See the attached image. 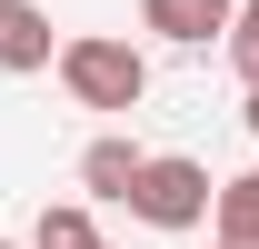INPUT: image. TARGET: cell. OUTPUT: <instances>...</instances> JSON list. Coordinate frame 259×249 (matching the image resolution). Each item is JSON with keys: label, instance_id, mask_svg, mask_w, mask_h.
Masks as SVG:
<instances>
[{"label": "cell", "instance_id": "obj_8", "mask_svg": "<svg viewBox=\"0 0 259 249\" xmlns=\"http://www.w3.org/2000/svg\"><path fill=\"white\" fill-rule=\"evenodd\" d=\"M220 50H229V70H239V80H259V0H239V10H229Z\"/></svg>", "mask_w": 259, "mask_h": 249}, {"label": "cell", "instance_id": "obj_10", "mask_svg": "<svg viewBox=\"0 0 259 249\" xmlns=\"http://www.w3.org/2000/svg\"><path fill=\"white\" fill-rule=\"evenodd\" d=\"M209 249H249V239H209Z\"/></svg>", "mask_w": 259, "mask_h": 249}, {"label": "cell", "instance_id": "obj_3", "mask_svg": "<svg viewBox=\"0 0 259 249\" xmlns=\"http://www.w3.org/2000/svg\"><path fill=\"white\" fill-rule=\"evenodd\" d=\"M229 10L239 0H140V30H160L169 50H209L229 30Z\"/></svg>", "mask_w": 259, "mask_h": 249}, {"label": "cell", "instance_id": "obj_2", "mask_svg": "<svg viewBox=\"0 0 259 249\" xmlns=\"http://www.w3.org/2000/svg\"><path fill=\"white\" fill-rule=\"evenodd\" d=\"M50 60H60V80H70L80 110H140L150 100V60L130 40H60Z\"/></svg>", "mask_w": 259, "mask_h": 249}, {"label": "cell", "instance_id": "obj_4", "mask_svg": "<svg viewBox=\"0 0 259 249\" xmlns=\"http://www.w3.org/2000/svg\"><path fill=\"white\" fill-rule=\"evenodd\" d=\"M50 10L40 0H0V70H50Z\"/></svg>", "mask_w": 259, "mask_h": 249}, {"label": "cell", "instance_id": "obj_1", "mask_svg": "<svg viewBox=\"0 0 259 249\" xmlns=\"http://www.w3.org/2000/svg\"><path fill=\"white\" fill-rule=\"evenodd\" d=\"M209 170H199V159H180V150H140V170H130V189H120V210L130 219H150V229H199V219H209Z\"/></svg>", "mask_w": 259, "mask_h": 249}, {"label": "cell", "instance_id": "obj_7", "mask_svg": "<svg viewBox=\"0 0 259 249\" xmlns=\"http://www.w3.org/2000/svg\"><path fill=\"white\" fill-rule=\"evenodd\" d=\"M30 249H110V239H100V229H90V210H70V199H60V210H40V229H30Z\"/></svg>", "mask_w": 259, "mask_h": 249}, {"label": "cell", "instance_id": "obj_5", "mask_svg": "<svg viewBox=\"0 0 259 249\" xmlns=\"http://www.w3.org/2000/svg\"><path fill=\"white\" fill-rule=\"evenodd\" d=\"M130 170H140V150H130V140H90V150H80V189H90V199H120Z\"/></svg>", "mask_w": 259, "mask_h": 249}, {"label": "cell", "instance_id": "obj_6", "mask_svg": "<svg viewBox=\"0 0 259 249\" xmlns=\"http://www.w3.org/2000/svg\"><path fill=\"white\" fill-rule=\"evenodd\" d=\"M209 210H220V239H249L259 249V170H239L229 189H209Z\"/></svg>", "mask_w": 259, "mask_h": 249}, {"label": "cell", "instance_id": "obj_9", "mask_svg": "<svg viewBox=\"0 0 259 249\" xmlns=\"http://www.w3.org/2000/svg\"><path fill=\"white\" fill-rule=\"evenodd\" d=\"M239 120H249V140H259V80H249V110H239Z\"/></svg>", "mask_w": 259, "mask_h": 249}, {"label": "cell", "instance_id": "obj_11", "mask_svg": "<svg viewBox=\"0 0 259 249\" xmlns=\"http://www.w3.org/2000/svg\"><path fill=\"white\" fill-rule=\"evenodd\" d=\"M0 249H10V239H0Z\"/></svg>", "mask_w": 259, "mask_h": 249}]
</instances>
